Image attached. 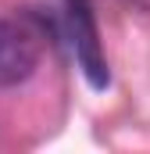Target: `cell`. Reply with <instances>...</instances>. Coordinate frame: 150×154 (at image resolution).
<instances>
[{
	"instance_id": "cell-1",
	"label": "cell",
	"mask_w": 150,
	"mask_h": 154,
	"mask_svg": "<svg viewBox=\"0 0 150 154\" xmlns=\"http://www.w3.org/2000/svg\"><path fill=\"white\" fill-rule=\"evenodd\" d=\"M68 39H72L75 61L82 68V75L89 79L93 90L107 86V57H104V43L97 32V18L89 0H72L68 4Z\"/></svg>"
},
{
	"instance_id": "cell-2",
	"label": "cell",
	"mask_w": 150,
	"mask_h": 154,
	"mask_svg": "<svg viewBox=\"0 0 150 154\" xmlns=\"http://www.w3.org/2000/svg\"><path fill=\"white\" fill-rule=\"evenodd\" d=\"M39 65V36L14 18H0V86H18Z\"/></svg>"
}]
</instances>
